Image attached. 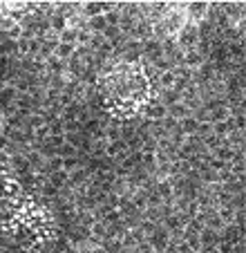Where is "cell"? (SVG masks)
Instances as JSON below:
<instances>
[{"mask_svg": "<svg viewBox=\"0 0 246 253\" xmlns=\"http://www.w3.org/2000/svg\"><path fill=\"white\" fill-rule=\"evenodd\" d=\"M103 99L112 110L121 115H134L146 105L150 94L146 70L137 63H119L103 77Z\"/></svg>", "mask_w": 246, "mask_h": 253, "instance_id": "cell-1", "label": "cell"}]
</instances>
